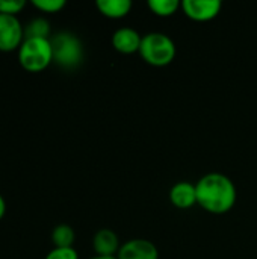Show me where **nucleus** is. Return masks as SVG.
<instances>
[{"mask_svg":"<svg viewBox=\"0 0 257 259\" xmlns=\"http://www.w3.org/2000/svg\"><path fill=\"white\" fill-rule=\"evenodd\" d=\"M197 205L211 214L229 212L238 199V191L233 181L221 173H208L195 184Z\"/></svg>","mask_w":257,"mask_h":259,"instance_id":"f257e3e1","label":"nucleus"},{"mask_svg":"<svg viewBox=\"0 0 257 259\" xmlns=\"http://www.w3.org/2000/svg\"><path fill=\"white\" fill-rule=\"evenodd\" d=\"M177 49L174 41L162 32H150L142 35L139 56L151 67H167L176 58Z\"/></svg>","mask_w":257,"mask_h":259,"instance_id":"f03ea898","label":"nucleus"},{"mask_svg":"<svg viewBox=\"0 0 257 259\" xmlns=\"http://www.w3.org/2000/svg\"><path fill=\"white\" fill-rule=\"evenodd\" d=\"M18 62L29 73H39L53 62L50 38H24L18 49Z\"/></svg>","mask_w":257,"mask_h":259,"instance_id":"7ed1b4c3","label":"nucleus"},{"mask_svg":"<svg viewBox=\"0 0 257 259\" xmlns=\"http://www.w3.org/2000/svg\"><path fill=\"white\" fill-rule=\"evenodd\" d=\"M52 50H53V62L62 68L71 70L82 64L83 61V44L80 38L71 32H58L50 36Z\"/></svg>","mask_w":257,"mask_h":259,"instance_id":"20e7f679","label":"nucleus"},{"mask_svg":"<svg viewBox=\"0 0 257 259\" xmlns=\"http://www.w3.org/2000/svg\"><path fill=\"white\" fill-rule=\"evenodd\" d=\"M24 41V26L14 15L0 14V52L18 50Z\"/></svg>","mask_w":257,"mask_h":259,"instance_id":"39448f33","label":"nucleus"},{"mask_svg":"<svg viewBox=\"0 0 257 259\" xmlns=\"http://www.w3.org/2000/svg\"><path fill=\"white\" fill-rule=\"evenodd\" d=\"M223 3L220 0H183L182 11L192 21L206 23L220 15Z\"/></svg>","mask_w":257,"mask_h":259,"instance_id":"423d86ee","label":"nucleus"},{"mask_svg":"<svg viewBox=\"0 0 257 259\" xmlns=\"http://www.w3.org/2000/svg\"><path fill=\"white\" fill-rule=\"evenodd\" d=\"M117 259H159V249L144 238H133L121 244Z\"/></svg>","mask_w":257,"mask_h":259,"instance_id":"0eeeda50","label":"nucleus"},{"mask_svg":"<svg viewBox=\"0 0 257 259\" xmlns=\"http://www.w3.org/2000/svg\"><path fill=\"white\" fill-rule=\"evenodd\" d=\"M142 35L132 27H120L112 35V47L121 55L139 53Z\"/></svg>","mask_w":257,"mask_h":259,"instance_id":"6e6552de","label":"nucleus"},{"mask_svg":"<svg viewBox=\"0 0 257 259\" xmlns=\"http://www.w3.org/2000/svg\"><path fill=\"white\" fill-rule=\"evenodd\" d=\"M120 247V238L112 229H100L94 234L92 249L97 256H117Z\"/></svg>","mask_w":257,"mask_h":259,"instance_id":"1a4fd4ad","label":"nucleus"},{"mask_svg":"<svg viewBox=\"0 0 257 259\" xmlns=\"http://www.w3.org/2000/svg\"><path fill=\"white\" fill-rule=\"evenodd\" d=\"M170 202L177 209H191L197 205V191L195 184L191 182H177L170 190Z\"/></svg>","mask_w":257,"mask_h":259,"instance_id":"9d476101","label":"nucleus"},{"mask_svg":"<svg viewBox=\"0 0 257 259\" xmlns=\"http://www.w3.org/2000/svg\"><path fill=\"white\" fill-rule=\"evenodd\" d=\"M95 6L101 15L111 20H120L129 15L132 11V2L130 0H97Z\"/></svg>","mask_w":257,"mask_h":259,"instance_id":"9b49d317","label":"nucleus"},{"mask_svg":"<svg viewBox=\"0 0 257 259\" xmlns=\"http://www.w3.org/2000/svg\"><path fill=\"white\" fill-rule=\"evenodd\" d=\"M76 241L74 229L70 225H58L52 231V243L55 247H73Z\"/></svg>","mask_w":257,"mask_h":259,"instance_id":"f8f14e48","label":"nucleus"},{"mask_svg":"<svg viewBox=\"0 0 257 259\" xmlns=\"http://www.w3.org/2000/svg\"><path fill=\"white\" fill-rule=\"evenodd\" d=\"M148 9L162 18L174 15L179 9H182V2L179 0H148L147 2Z\"/></svg>","mask_w":257,"mask_h":259,"instance_id":"ddd939ff","label":"nucleus"},{"mask_svg":"<svg viewBox=\"0 0 257 259\" xmlns=\"http://www.w3.org/2000/svg\"><path fill=\"white\" fill-rule=\"evenodd\" d=\"M52 29L44 17L32 18L24 26V38H50Z\"/></svg>","mask_w":257,"mask_h":259,"instance_id":"4468645a","label":"nucleus"},{"mask_svg":"<svg viewBox=\"0 0 257 259\" xmlns=\"http://www.w3.org/2000/svg\"><path fill=\"white\" fill-rule=\"evenodd\" d=\"M65 0H32V6L44 14H58L65 8Z\"/></svg>","mask_w":257,"mask_h":259,"instance_id":"2eb2a0df","label":"nucleus"},{"mask_svg":"<svg viewBox=\"0 0 257 259\" xmlns=\"http://www.w3.org/2000/svg\"><path fill=\"white\" fill-rule=\"evenodd\" d=\"M26 8V0H0V14L17 17Z\"/></svg>","mask_w":257,"mask_h":259,"instance_id":"dca6fc26","label":"nucleus"},{"mask_svg":"<svg viewBox=\"0 0 257 259\" xmlns=\"http://www.w3.org/2000/svg\"><path fill=\"white\" fill-rule=\"evenodd\" d=\"M44 259H79L74 247H53Z\"/></svg>","mask_w":257,"mask_h":259,"instance_id":"f3484780","label":"nucleus"},{"mask_svg":"<svg viewBox=\"0 0 257 259\" xmlns=\"http://www.w3.org/2000/svg\"><path fill=\"white\" fill-rule=\"evenodd\" d=\"M5 214H6V202H5L3 196L0 194V220L5 217Z\"/></svg>","mask_w":257,"mask_h":259,"instance_id":"a211bd4d","label":"nucleus"},{"mask_svg":"<svg viewBox=\"0 0 257 259\" xmlns=\"http://www.w3.org/2000/svg\"><path fill=\"white\" fill-rule=\"evenodd\" d=\"M89 259H117V256H92V258H89Z\"/></svg>","mask_w":257,"mask_h":259,"instance_id":"6ab92c4d","label":"nucleus"}]
</instances>
